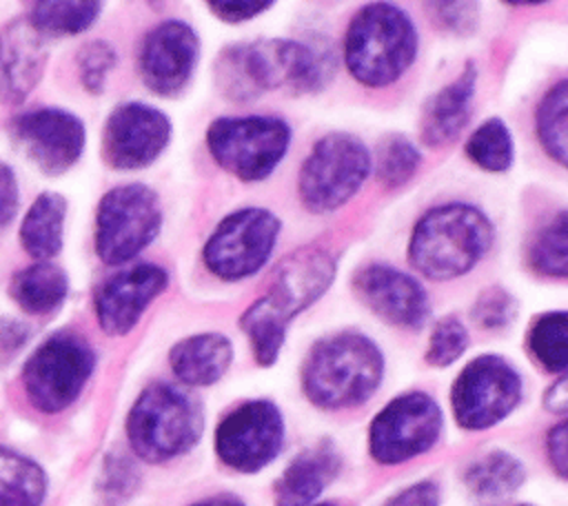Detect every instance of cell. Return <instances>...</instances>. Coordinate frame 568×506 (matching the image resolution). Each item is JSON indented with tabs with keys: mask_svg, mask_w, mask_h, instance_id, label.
<instances>
[{
	"mask_svg": "<svg viewBox=\"0 0 568 506\" xmlns=\"http://www.w3.org/2000/svg\"><path fill=\"white\" fill-rule=\"evenodd\" d=\"M333 73L331 49L291 38L235 42L215 60V84L233 102H251L282 87L293 93H315L333 80Z\"/></svg>",
	"mask_w": 568,
	"mask_h": 506,
	"instance_id": "obj_1",
	"label": "cell"
},
{
	"mask_svg": "<svg viewBox=\"0 0 568 506\" xmlns=\"http://www.w3.org/2000/svg\"><path fill=\"white\" fill-rule=\"evenodd\" d=\"M335 275L337 257L326 249L304 246L277 264L268 291L240 315L257 364L277 362L288 324L331 289Z\"/></svg>",
	"mask_w": 568,
	"mask_h": 506,
	"instance_id": "obj_2",
	"label": "cell"
},
{
	"mask_svg": "<svg viewBox=\"0 0 568 506\" xmlns=\"http://www.w3.org/2000/svg\"><path fill=\"white\" fill-rule=\"evenodd\" d=\"M495 240L493 220L475 204L444 202L424 211L408 235V262L428 280H457L473 271Z\"/></svg>",
	"mask_w": 568,
	"mask_h": 506,
	"instance_id": "obj_3",
	"label": "cell"
},
{
	"mask_svg": "<svg viewBox=\"0 0 568 506\" xmlns=\"http://www.w3.org/2000/svg\"><path fill=\"white\" fill-rule=\"evenodd\" d=\"M382 377L384 355L379 346L357 331H339L317 340L302 364V391L311 404L324 411L364 404Z\"/></svg>",
	"mask_w": 568,
	"mask_h": 506,
	"instance_id": "obj_4",
	"label": "cell"
},
{
	"mask_svg": "<svg viewBox=\"0 0 568 506\" xmlns=\"http://www.w3.org/2000/svg\"><path fill=\"white\" fill-rule=\"evenodd\" d=\"M419 36L413 18L393 2L359 7L344 33V64L368 89L397 82L415 62Z\"/></svg>",
	"mask_w": 568,
	"mask_h": 506,
	"instance_id": "obj_5",
	"label": "cell"
},
{
	"mask_svg": "<svg viewBox=\"0 0 568 506\" xmlns=\"http://www.w3.org/2000/svg\"><path fill=\"white\" fill-rule=\"evenodd\" d=\"M204 428L200 404L182 388L155 382L133 402L126 437L138 457L151 464L169 462L191 451Z\"/></svg>",
	"mask_w": 568,
	"mask_h": 506,
	"instance_id": "obj_6",
	"label": "cell"
},
{
	"mask_svg": "<svg viewBox=\"0 0 568 506\" xmlns=\"http://www.w3.org/2000/svg\"><path fill=\"white\" fill-rule=\"evenodd\" d=\"M371 171L373 155L357 135L326 133L315 140L300 166V202L308 213H333L362 189Z\"/></svg>",
	"mask_w": 568,
	"mask_h": 506,
	"instance_id": "obj_7",
	"label": "cell"
},
{
	"mask_svg": "<svg viewBox=\"0 0 568 506\" xmlns=\"http://www.w3.org/2000/svg\"><path fill=\"white\" fill-rule=\"evenodd\" d=\"M291 146V126L277 115H224L206 129L211 158L242 182L266 180Z\"/></svg>",
	"mask_w": 568,
	"mask_h": 506,
	"instance_id": "obj_8",
	"label": "cell"
},
{
	"mask_svg": "<svg viewBox=\"0 0 568 506\" xmlns=\"http://www.w3.org/2000/svg\"><path fill=\"white\" fill-rule=\"evenodd\" d=\"M95 368L91 344L75 331L47 337L22 368L24 395L33 408L55 415L69 408Z\"/></svg>",
	"mask_w": 568,
	"mask_h": 506,
	"instance_id": "obj_9",
	"label": "cell"
},
{
	"mask_svg": "<svg viewBox=\"0 0 568 506\" xmlns=\"http://www.w3.org/2000/svg\"><path fill=\"white\" fill-rule=\"evenodd\" d=\"M162 229L160 195L140 182L106 191L95 213V253L104 264L138 257Z\"/></svg>",
	"mask_w": 568,
	"mask_h": 506,
	"instance_id": "obj_10",
	"label": "cell"
},
{
	"mask_svg": "<svg viewBox=\"0 0 568 506\" xmlns=\"http://www.w3.org/2000/svg\"><path fill=\"white\" fill-rule=\"evenodd\" d=\"M282 231L280 217L264 206H242L224 215L209 235L202 260L224 282L255 275L271 260Z\"/></svg>",
	"mask_w": 568,
	"mask_h": 506,
	"instance_id": "obj_11",
	"label": "cell"
},
{
	"mask_svg": "<svg viewBox=\"0 0 568 506\" xmlns=\"http://www.w3.org/2000/svg\"><path fill=\"white\" fill-rule=\"evenodd\" d=\"M521 393V375L506 357L479 355L459 371L450 386L455 422L466 431L490 428L517 408Z\"/></svg>",
	"mask_w": 568,
	"mask_h": 506,
	"instance_id": "obj_12",
	"label": "cell"
},
{
	"mask_svg": "<svg viewBox=\"0 0 568 506\" xmlns=\"http://www.w3.org/2000/svg\"><path fill=\"white\" fill-rule=\"evenodd\" d=\"M444 428L439 404L422 391L393 397L371 422L368 451L377 464L395 466L430 451Z\"/></svg>",
	"mask_w": 568,
	"mask_h": 506,
	"instance_id": "obj_13",
	"label": "cell"
},
{
	"mask_svg": "<svg viewBox=\"0 0 568 506\" xmlns=\"http://www.w3.org/2000/svg\"><path fill=\"white\" fill-rule=\"evenodd\" d=\"M284 419L268 399H248L229 411L215 428L220 462L237 473H257L282 451Z\"/></svg>",
	"mask_w": 568,
	"mask_h": 506,
	"instance_id": "obj_14",
	"label": "cell"
},
{
	"mask_svg": "<svg viewBox=\"0 0 568 506\" xmlns=\"http://www.w3.org/2000/svg\"><path fill=\"white\" fill-rule=\"evenodd\" d=\"M171 120L146 102L118 104L102 129V155L120 171H135L153 164L171 140Z\"/></svg>",
	"mask_w": 568,
	"mask_h": 506,
	"instance_id": "obj_15",
	"label": "cell"
},
{
	"mask_svg": "<svg viewBox=\"0 0 568 506\" xmlns=\"http://www.w3.org/2000/svg\"><path fill=\"white\" fill-rule=\"evenodd\" d=\"M13 144L44 173L62 175L84 151V124L64 109H33L11 120Z\"/></svg>",
	"mask_w": 568,
	"mask_h": 506,
	"instance_id": "obj_16",
	"label": "cell"
},
{
	"mask_svg": "<svg viewBox=\"0 0 568 506\" xmlns=\"http://www.w3.org/2000/svg\"><path fill=\"white\" fill-rule=\"evenodd\" d=\"M353 291L371 313L397 328L419 331L430 315L422 282L386 262L359 266L353 273Z\"/></svg>",
	"mask_w": 568,
	"mask_h": 506,
	"instance_id": "obj_17",
	"label": "cell"
},
{
	"mask_svg": "<svg viewBox=\"0 0 568 506\" xmlns=\"http://www.w3.org/2000/svg\"><path fill=\"white\" fill-rule=\"evenodd\" d=\"M200 60V38L184 20H164L146 31L138 49V71L149 91L178 95Z\"/></svg>",
	"mask_w": 568,
	"mask_h": 506,
	"instance_id": "obj_18",
	"label": "cell"
},
{
	"mask_svg": "<svg viewBox=\"0 0 568 506\" xmlns=\"http://www.w3.org/2000/svg\"><path fill=\"white\" fill-rule=\"evenodd\" d=\"M169 286V273L151 262H138L100 284L93 297L95 317L104 333H129L149 304Z\"/></svg>",
	"mask_w": 568,
	"mask_h": 506,
	"instance_id": "obj_19",
	"label": "cell"
},
{
	"mask_svg": "<svg viewBox=\"0 0 568 506\" xmlns=\"http://www.w3.org/2000/svg\"><path fill=\"white\" fill-rule=\"evenodd\" d=\"M44 36L27 18H16L0 29V100L22 102L40 82L47 67Z\"/></svg>",
	"mask_w": 568,
	"mask_h": 506,
	"instance_id": "obj_20",
	"label": "cell"
},
{
	"mask_svg": "<svg viewBox=\"0 0 568 506\" xmlns=\"http://www.w3.org/2000/svg\"><path fill=\"white\" fill-rule=\"evenodd\" d=\"M477 89V67L473 60L464 64L459 75L437 89L422 107L419 140L430 149L450 144L468 124Z\"/></svg>",
	"mask_w": 568,
	"mask_h": 506,
	"instance_id": "obj_21",
	"label": "cell"
},
{
	"mask_svg": "<svg viewBox=\"0 0 568 506\" xmlns=\"http://www.w3.org/2000/svg\"><path fill=\"white\" fill-rule=\"evenodd\" d=\"M342 466L339 451L331 439H322L300 451L275 484L277 506H308L337 477Z\"/></svg>",
	"mask_w": 568,
	"mask_h": 506,
	"instance_id": "obj_22",
	"label": "cell"
},
{
	"mask_svg": "<svg viewBox=\"0 0 568 506\" xmlns=\"http://www.w3.org/2000/svg\"><path fill=\"white\" fill-rule=\"evenodd\" d=\"M169 362L173 375L182 384L211 386L229 371L233 362V344L217 331L195 333L173 344Z\"/></svg>",
	"mask_w": 568,
	"mask_h": 506,
	"instance_id": "obj_23",
	"label": "cell"
},
{
	"mask_svg": "<svg viewBox=\"0 0 568 506\" xmlns=\"http://www.w3.org/2000/svg\"><path fill=\"white\" fill-rule=\"evenodd\" d=\"M67 200L55 191L40 193L20 222V244L36 262H49L62 249Z\"/></svg>",
	"mask_w": 568,
	"mask_h": 506,
	"instance_id": "obj_24",
	"label": "cell"
},
{
	"mask_svg": "<svg viewBox=\"0 0 568 506\" xmlns=\"http://www.w3.org/2000/svg\"><path fill=\"white\" fill-rule=\"evenodd\" d=\"M69 293L67 273L53 262H33L13 273L9 284L11 300L31 315L55 311Z\"/></svg>",
	"mask_w": 568,
	"mask_h": 506,
	"instance_id": "obj_25",
	"label": "cell"
},
{
	"mask_svg": "<svg viewBox=\"0 0 568 506\" xmlns=\"http://www.w3.org/2000/svg\"><path fill=\"white\" fill-rule=\"evenodd\" d=\"M526 479L524 464L508 451H488L464 470L466 488L477 497H504L515 493Z\"/></svg>",
	"mask_w": 568,
	"mask_h": 506,
	"instance_id": "obj_26",
	"label": "cell"
},
{
	"mask_svg": "<svg viewBox=\"0 0 568 506\" xmlns=\"http://www.w3.org/2000/svg\"><path fill=\"white\" fill-rule=\"evenodd\" d=\"M47 475L31 457L0 446V506H42Z\"/></svg>",
	"mask_w": 568,
	"mask_h": 506,
	"instance_id": "obj_27",
	"label": "cell"
},
{
	"mask_svg": "<svg viewBox=\"0 0 568 506\" xmlns=\"http://www.w3.org/2000/svg\"><path fill=\"white\" fill-rule=\"evenodd\" d=\"M535 135L544 153L568 171V78L555 82L537 102Z\"/></svg>",
	"mask_w": 568,
	"mask_h": 506,
	"instance_id": "obj_28",
	"label": "cell"
},
{
	"mask_svg": "<svg viewBox=\"0 0 568 506\" xmlns=\"http://www.w3.org/2000/svg\"><path fill=\"white\" fill-rule=\"evenodd\" d=\"M526 260L544 277L568 280V209L552 213L535 231L526 249Z\"/></svg>",
	"mask_w": 568,
	"mask_h": 506,
	"instance_id": "obj_29",
	"label": "cell"
},
{
	"mask_svg": "<svg viewBox=\"0 0 568 506\" xmlns=\"http://www.w3.org/2000/svg\"><path fill=\"white\" fill-rule=\"evenodd\" d=\"M532 360L546 373L568 371V311H548L532 320L526 333Z\"/></svg>",
	"mask_w": 568,
	"mask_h": 506,
	"instance_id": "obj_30",
	"label": "cell"
},
{
	"mask_svg": "<svg viewBox=\"0 0 568 506\" xmlns=\"http://www.w3.org/2000/svg\"><path fill=\"white\" fill-rule=\"evenodd\" d=\"M466 158L488 173H506L515 162V142L501 118H488L466 138Z\"/></svg>",
	"mask_w": 568,
	"mask_h": 506,
	"instance_id": "obj_31",
	"label": "cell"
},
{
	"mask_svg": "<svg viewBox=\"0 0 568 506\" xmlns=\"http://www.w3.org/2000/svg\"><path fill=\"white\" fill-rule=\"evenodd\" d=\"M100 11L102 2H33L27 20L44 38H64L87 31Z\"/></svg>",
	"mask_w": 568,
	"mask_h": 506,
	"instance_id": "obj_32",
	"label": "cell"
},
{
	"mask_svg": "<svg viewBox=\"0 0 568 506\" xmlns=\"http://www.w3.org/2000/svg\"><path fill=\"white\" fill-rule=\"evenodd\" d=\"M419 164H422V153L417 144L402 133H390L382 138L373 155V169H375L377 182L386 189L404 186L417 173Z\"/></svg>",
	"mask_w": 568,
	"mask_h": 506,
	"instance_id": "obj_33",
	"label": "cell"
},
{
	"mask_svg": "<svg viewBox=\"0 0 568 506\" xmlns=\"http://www.w3.org/2000/svg\"><path fill=\"white\" fill-rule=\"evenodd\" d=\"M470 344V335L466 324L457 315H444L435 322L428 346H426V362L435 368H446L457 362Z\"/></svg>",
	"mask_w": 568,
	"mask_h": 506,
	"instance_id": "obj_34",
	"label": "cell"
},
{
	"mask_svg": "<svg viewBox=\"0 0 568 506\" xmlns=\"http://www.w3.org/2000/svg\"><path fill=\"white\" fill-rule=\"evenodd\" d=\"M517 297L508 289L493 284L477 293L470 304V320L484 331H504L517 320Z\"/></svg>",
	"mask_w": 568,
	"mask_h": 506,
	"instance_id": "obj_35",
	"label": "cell"
},
{
	"mask_svg": "<svg viewBox=\"0 0 568 506\" xmlns=\"http://www.w3.org/2000/svg\"><path fill=\"white\" fill-rule=\"evenodd\" d=\"M118 62V53L106 40H91L78 53V73L84 91L98 95L106 87V78Z\"/></svg>",
	"mask_w": 568,
	"mask_h": 506,
	"instance_id": "obj_36",
	"label": "cell"
},
{
	"mask_svg": "<svg viewBox=\"0 0 568 506\" xmlns=\"http://www.w3.org/2000/svg\"><path fill=\"white\" fill-rule=\"evenodd\" d=\"M435 18L444 24V29L453 33H473L477 29L479 9L475 2H433L428 4Z\"/></svg>",
	"mask_w": 568,
	"mask_h": 506,
	"instance_id": "obj_37",
	"label": "cell"
},
{
	"mask_svg": "<svg viewBox=\"0 0 568 506\" xmlns=\"http://www.w3.org/2000/svg\"><path fill=\"white\" fill-rule=\"evenodd\" d=\"M206 7L222 22L240 24V22H246V20H253V18L262 16L264 11H268L273 7V2H264V0H211V2H206Z\"/></svg>",
	"mask_w": 568,
	"mask_h": 506,
	"instance_id": "obj_38",
	"label": "cell"
},
{
	"mask_svg": "<svg viewBox=\"0 0 568 506\" xmlns=\"http://www.w3.org/2000/svg\"><path fill=\"white\" fill-rule=\"evenodd\" d=\"M439 486L430 479L415 482L384 502V506H439Z\"/></svg>",
	"mask_w": 568,
	"mask_h": 506,
	"instance_id": "obj_39",
	"label": "cell"
},
{
	"mask_svg": "<svg viewBox=\"0 0 568 506\" xmlns=\"http://www.w3.org/2000/svg\"><path fill=\"white\" fill-rule=\"evenodd\" d=\"M546 455L552 470L568 479V417L555 424L546 435Z\"/></svg>",
	"mask_w": 568,
	"mask_h": 506,
	"instance_id": "obj_40",
	"label": "cell"
},
{
	"mask_svg": "<svg viewBox=\"0 0 568 506\" xmlns=\"http://www.w3.org/2000/svg\"><path fill=\"white\" fill-rule=\"evenodd\" d=\"M18 204H20L18 178L9 164L0 162V229L16 217Z\"/></svg>",
	"mask_w": 568,
	"mask_h": 506,
	"instance_id": "obj_41",
	"label": "cell"
},
{
	"mask_svg": "<svg viewBox=\"0 0 568 506\" xmlns=\"http://www.w3.org/2000/svg\"><path fill=\"white\" fill-rule=\"evenodd\" d=\"M31 328L13 317L0 320V355H13L29 340Z\"/></svg>",
	"mask_w": 568,
	"mask_h": 506,
	"instance_id": "obj_42",
	"label": "cell"
},
{
	"mask_svg": "<svg viewBox=\"0 0 568 506\" xmlns=\"http://www.w3.org/2000/svg\"><path fill=\"white\" fill-rule=\"evenodd\" d=\"M544 408L557 415H568V371L546 391Z\"/></svg>",
	"mask_w": 568,
	"mask_h": 506,
	"instance_id": "obj_43",
	"label": "cell"
},
{
	"mask_svg": "<svg viewBox=\"0 0 568 506\" xmlns=\"http://www.w3.org/2000/svg\"><path fill=\"white\" fill-rule=\"evenodd\" d=\"M191 506H244V502H240L237 497H231V495H217V497H209V499H202Z\"/></svg>",
	"mask_w": 568,
	"mask_h": 506,
	"instance_id": "obj_44",
	"label": "cell"
},
{
	"mask_svg": "<svg viewBox=\"0 0 568 506\" xmlns=\"http://www.w3.org/2000/svg\"><path fill=\"white\" fill-rule=\"evenodd\" d=\"M308 506H335V504H308Z\"/></svg>",
	"mask_w": 568,
	"mask_h": 506,
	"instance_id": "obj_45",
	"label": "cell"
}]
</instances>
